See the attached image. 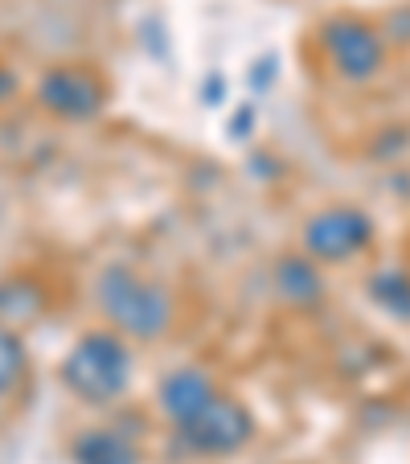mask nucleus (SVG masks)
<instances>
[{"label":"nucleus","instance_id":"nucleus-5","mask_svg":"<svg viewBox=\"0 0 410 464\" xmlns=\"http://www.w3.org/2000/svg\"><path fill=\"white\" fill-rule=\"evenodd\" d=\"M374 243V218L358 206H329L304 227V251L312 263H345Z\"/></svg>","mask_w":410,"mask_h":464},{"label":"nucleus","instance_id":"nucleus-13","mask_svg":"<svg viewBox=\"0 0 410 464\" xmlns=\"http://www.w3.org/2000/svg\"><path fill=\"white\" fill-rule=\"evenodd\" d=\"M13 91H17V74H13L9 66H5V62H0V103H5V99H9Z\"/></svg>","mask_w":410,"mask_h":464},{"label":"nucleus","instance_id":"nucleus-12","mask_svg":"<svg viewBox=\"0 0 410 464\" xmlns=\"http://www.w3.org/2000/svg\"><path fill=\"white\" fill-rule=\"evenodd\" d=\"M374 300L386 308V313L398 316V321H410V276L398 272V267L374 276Z\"/></svg>","mask_w":410,"mask_h":464},{"label":"nucleus","instance_id":"nucleus-4","mask_svg":"<svg viewBox=\"0 0 410 464\" xmlns=\"http://www.w3.org/2000/svg\"><path fill=\"white\" fill-rule=\"evenodd\" d=\"M320 45H324L329 66L349 82H369L386 62V37L377 34L369 21L349 17V13L324 21Z\"/></svg>","mask_w":410,"mask_h":464},{"label":"nucleus","instance_id":"nucleus-6","mask_svg":"<svg viewBox=\"0 0 410 464\" xmlns=\"http://www.w3.org/2000/svg\"><path fill=\"white\" fill-rule=\"evenodd\" d=\"M37 103L45 107L58 120H95L107 103V87L91 66H53V71L42 74L37 82Z\"/></svg>","mask_w":410,"mask_h":464},{"label":"nucleus","instance_id":"nucleus-2","mask_svg":"<svg viewBox=\"0 0 410 464\" xmlns=\"http://www.w3.org/2000/svg\"><path fill=\"white\" fill-rule=\"evenodd\" d=\"M131 382V350L119 334H82L62 358V386L82 403H111Z\"/></svg>","mask_w":410,"mask_h":464},{"label":"nucleus","instance_id":"nucleus-10","mask_svg":"<svg viewBox=\"0 0 410 464\" xmlns=\"http://www.w3.org/2000/svg\"><path fill=\"white\" fill-rule=\"evenodd\" d=\"M29 374V353H25V342L17 337V329L0 324V403L13 399L21 391Z\"/></svg>","mask_w":410,"mask_h":464},{"label":"nucleus","instance_id":"nucleus-9","mask_svg":"<svg viewBox=\"0 0 410 464\" xmlns=\"http://www.w3.org/2000/svg\"><path fill=\"white\" fill-rule=\"evenodd\" d=\"M275 288H280V296L288 300V304L316 308L324 300V276L308 255H288V259H280V267H275Z\"/></svg>","mask_w":410,"mask_h":464},{"label":"nucleus","instance_id":"nucleus-3","mask_svg":"<svg viewBox=\"0 0 410 464\" xmlns=\"http://www.w3.org/2000/svg\"><path fill=\"white\" fill-rule=\"evenodd\" d=\"M181 440L201 456H234L254 440V415L234 394H214L189 423H181Z\"/></svg>","mask_w":410,"mask_h":464},{"label":"nucleus","instance_id":"nucleus-7","mask_svg":"<svg viewBox=\"0 0 410 464\" xmlns=\"http://www.w3.org/2000/svg\"><path fill=\"white\" fill-rule=\"evenodd\" d=\"M214 394H218V382H214L210 370H201V366H176L173 374L160 378V411L168 415V420L181 428V423H189L193 415L201 411V407L210 403Z\"/></svg>","mask_w":410,"mask_h":464},{"label":"nucleus","instance_id":"nucleus-11","mask_svg":"<svg viewBox=\"0 0 410 464\" xmlns=\"http://www.w3.org/2000/svg\"><path fill=\"white\" fill-rule=\"evenodd\" d=\"M42 313V288L33 280H5L0 284V324H25Z\"/></svg>","mask_w":410,"mask_h":464},{"label":"nucleus","instance_id":"nucleus-1","mask_svg":"<svg viewBox=\"0 0 410 464\" xmlns=\"http://www.w3.org/2000/svg\"><path fill=\"white\" fill-rule=\"evenodd\" d=\"M95 300L103 316L119 329L123 342H157L173 329V292L160 280H148L136 267L111 263L95 280Z\"/></svg>","mask_w":410,"mask_h":464},{"label":"nucleus","instance_id":"nucleus-8","mask_svg":"<svg viewBox=\"0 0 410 464\" xmlns=\"http://www.w3.org/2000/svg\"><path fill=\"white\" fill-rule=\"evenodd\" d=\"M74 464H144L136 440L115 428H87L74 440Z\"/></svg>","mask_w":410,"mask_h":464}]
</instances>
